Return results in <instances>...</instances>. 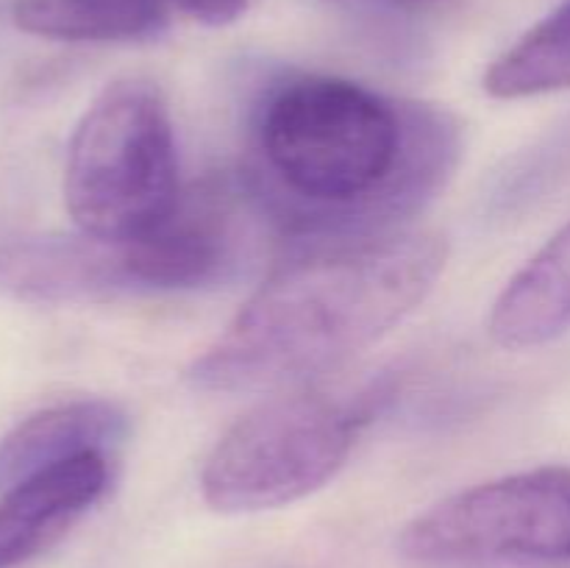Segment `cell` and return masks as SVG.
<instances>
[{
  "instance_id": "5b68a950",
  "label": "cell",
  "mask_w": 570,
  "mask_h": 568,
  "mask_svg": "<svg viewBox=\"0 0 570 568\" xmlns=\"http://www.w3.org/2000/svg\"><path fill=\"white\" fill-rule=\"evenodd\" d=\"M399 549L423 568L570 562V468H534L460 490L412 518Z\"/></svg>"
},
{
  "instance_id": "52a82bcc",
  "label": "cell",
  "mask_w": 570,
  "mask_h": 568,
  "mask_svg": "<svg viewBox=\"0 0 570 568\" xmlns=\"http://www.w3.org/2000/svg\"><path fill=\"white\" fill-rule=\"evenodd\" d=\"M111 482L104 449L83 451L0 490V568H17L59 543Z\"/></svg>"
},
{
  "instance_id": "8992f818",
  "label": "cell",
  "mask_w": 570,
  "mask_h": 568,
  "mask_svg": "<svg viewBox=\"0 0 570 568\" xmlns=\"http://www.w3.org/2000/svg\"><path fill=\"white\" fill-rule=\"evenodd\" d=\"M0 287L31 304H92L134 293L126 243L83 232L6 243Z\"/></svg>"
},
{
  "instance_id": "ba28073f",
  "label": "cell",
  "mask_w": 570,
  "mask_h": 568,
  "mask_svg": "<svg viewBox=\"0 0 570 568\" xmlns=\"http://www.w3.org/2000/svg\"><path fill=\"white\" fill-rule=\"evenodd\" d=\"M499 349H543L570 334V223L507 282L488 317Z\"/></svg>"
},
{
  "instance_id": "7c38bea8",
  "label": "cell",
  "mask_w": 570,
  "mask_h": 568,
  "mask_svg": "<svg viewBox=\"0 0 570 568\" xmlns=\"http://www.w3.org/2000/svg\"><path fill=\"white\" fill-rule=\"evenodd\" d=\"M170 3L204 26H228L248 9V0H170Z\"/></svg>"
},
{
  "instance_id": "4fadbf2b",
  "label": "cell",
  "mask_w": 570,
  "mask_h": 568,
  "mask_svg": "<svg viewBox=\"0 0 570 568\" xmlns=\"http://www.w3.org/2000/svg\"><path fill=\"white\" fill-rule=\"evenodd\" d=\"M401 9H432V6H443L445 0H393Z\"/></svg>"
},
{
  "instance_id": "8fae6325",
  "label": "cell",
  "mask_w": 570,
  "mask_h": 568,
  "mask_svg": "<svg viewBox=\"0 0 570 568\" xmlns=\"http://www.w3.org/2000/svg\"><path fill=\"white\" fill-rule=\"evenodd\" d=\"M570 89V0L529 28L484 72V92L499 100Z\"/></svg>"
},
{
  "instance_id": "7a4b0ae2",
  "label": "cell",
  "mask_w": 570,
  "mask_h": 568,
  "mask_svg": "<svg viewBox=\"0 0 570 568\" xmlns=\"http://www.w3.org/2000/svg\"><path fill=\"white\" fill-rule=\"evenodd\" d=\"M429 232L295 245L189 365L206 393H259L317 382L393 332L445 267Z\"/></svg>"
},
{
  "instance_id": "9c48e42d",
  "label": "cell",
  "mask_w": 570,
  "mask_h": 568,
  "mask_svg": "<svg viewBox=\"0 0 570 568\" xmlns=\"http://www.w3.org/2000/svg\"><path fill=\"white\" fill-rule=\"evenodd\" d=\"M126 434V412L111 401L78 399L45 407L0 440V490L45 466L109 449Z\"/></svg>"
},
{
  "instance_id": "277c9868",
  "label": "cell",
  "mask_w": 570,
  "mask_h": 568,
  "mask_svg": "<svg viewBox=\"0 0 570 568\" xmlns=\"http://www.w3.org/2000/svg\"><path fill=\"white\" fill-rule=\"evenodd\" d=\"M170 111L142 78L109 84L72 131L65 206L78 232L131 239L154 232L181 204Z\"/></svg>"
},
{
  "instance_id": "6da1fadb",
  "label": "cell",
  "mask_w": 570,
  "mask_h": 568,
  "mask_svg": "<svg viewBox=\"0 0 570 568\" xmlns=\"http://www.w3.org/2000/svg\"><path fill=\"white\" fill-rule=\"evenodd\" d=\"M462 156L445 109L337 76H293L256 106L245 184L295 245L382 237L438 198Z\"/></svg>"
},
{
  "instance_id": "30bf717a",
  "label": "cell",
  "mask_w": 570,
  "mask_h": 568,
  "mask_svg": "<svg viewBox=\"0 0 570 568\" xmlns=\"http://www.w3.org/2000/svg\"><path fill=\"white\" fill-rule=\"evenodd\" d=\"M170 0H14L11 22L53 42H139L167 28Z\"/></svg>"
},
{
  "instance_id": "3957f363",
  "label": "cell",
  "mask_w": 570,
  "mask_h": 568,
  "mask_svg": "<svg viewBox=\"0 0 570 568\" xmlns=\"http://www.w3.org/2000/svg\"><path fill=\"white\" fill-rule=\"evenodd\" d=\"M384 395L382 384L343 395L317 382L271 395L234 421L206 457V505L239 516L312 496L337 477Z\"/></svg>"
}]
</instances>
